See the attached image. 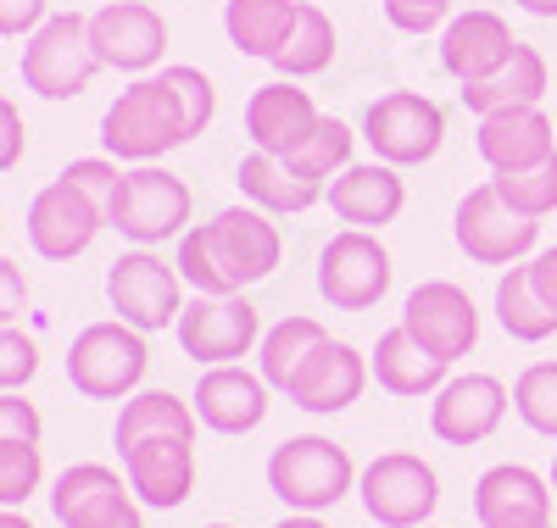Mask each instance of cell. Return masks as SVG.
Instances as JSON below:
<instances>
[{
  "instance_id": "21",
  "label": "cell",
  "mask_w": 557,
  "mask_h": 528,
  "mask_svg": "<svg viewBox=\"0 0 557 528\" xmlns=\"http://www.w3.org/2000/svg\"><path fill=\"white\" fill-rule=\"evenodd\" d=\"M123 478L139 506H157V512H173L190 501L196 490V440H139L123 451Z\"/></svg>"
},
{
  "instance_id": "35",
  "label": "cell",
  "mask_w": 557,
  "mask_h": 528,
  "mask_svg": "<svg viewBox=\"0 0 557 528\" xmlns=\"http://www.w3.org/2000/svg\"><path fill=\"white\" fill-rule=\"evenodd\" d=\"M351 139H357V134H351L341 117H318V128L290 151V162H296L301 173H312L318 184H330V178H341V173L351 167Z\"/></svg>"
},
{
  "instance_id": "5",
  "label": "cell",
  "mask_w": 557,
  "mask_h": 528,
  "mask_svg": "<svg viewBox=\"0 0 557 528\" xmlns=\"http://www.w3.org/2000/svg\"><path fill=\"white\" fill-rule=\"evenodd\" d=\"M151 367V345L146 334L128 323H89L78 340L67 345V378L73 390L89 401H128L139 390V378Z\"/></svg>"
},
{
  "instance_id": "18",
  "label": "cell",
  "mask_w": 557,
  "mask_h": 528,
  "mask_svg": "<svg viewBox=\"0 0 557 528\" xmlns=\"http://www.w3.org/2000/svg\"><path fill=\"white\" fill-rule=\"evenodd\" d=\"M323 201H330V212H335L346 228L380 234V228H391V223L407 212V178H401V167H391V162H351L341 178H330Z\"/></svg>"
},
{
  "instance_id": "49",
  "label": "cell",
  "mask_w": 557,
  "mask_h": 528,
  "mask_svg": "<svg viewBox=\"0 0 557 528\" xmlns=\"http://www.w3.org/2000/svg\"><path fill=\"white\" fill-rule=\"evenodd\" d=\"M0 528H34L23 512H12V506H0Z\"/></svg>"
},
{
  "instance_id": "13",
  "label": "cell",
  "mask_w": 557,
  "mask_h": 528,
  "mask_svg": "<svg viewBox=\"0 0 557 528\" xmlns=\"http://www.w3.org/2000/svg\"><path fill=\"white\" fill-rule=\"evenodd\" d=\"M401 328L441 362H457L480 345V306L474 296L451 278H424L401 306Z\"/></svg>"
},
{
  "instance_id": "26",
  "label": "cell",
  "mask_w": 557,
  "mask_h": 528,
  "mask_svg": "<svg viewBox=\"0 0 557 528\" xmlns=\"http://www.w3.org/2000/svg\"><path fill=\"white\" fill-rule=\"evenodd\" d=\"M235 184H240V196L251 206H262L268 217H301V212H312L323 201V189H330V184H318L312 173H301L290 156H268V151L240 156Z\"/></svg>"
},
{
  "instance_id": "43",
  "label": "cell",
  "mask_w": 557,
  "mask_h": 528,
  "mask_svg": "<svg viewBox=\"0 0 557 528\" xmlns=\"http://www.w3.org/2000/svg\"><path fill=\"white\" fill-rule=\"evenodd\" d=\"M45 17H51V0H0V39H28Z\"/></svg>"
},
{
  "instance_id": "16",
  "label": "cell",
  "mask_w": 557,
  "mask_h": 528,
  "mask_svg": "<svg viewBox=\"0 0 557 528\" xmlns=\"http://www.w3.org/2000/svg\"><path fill=\"white\" fill-rule=\"evenodd\" d=\"M107 228V212L96 201H84L67 178H51L28 201V246L45 262H73L96 246V234Z\"/></svg>"
},
{
  "instance_id": "25",
  "label": "cell",
  "mask_w": 557,
  "mask_h": 528,
  "mask_svg": "<svg viewBox=\"0 0 557 528\" xmlns=\"http://www.w3.org/2000/svg\"><path fill=\"white\" fill-rule=\"evenodd\" d=\"M368 373H374V384H380L385 395H396V401H435V390L451 378V362H441L435 351H424L396 323V328L380 334L374 356H368Z\"/></svg>"
},
{
  "instance_id": "44",
  "label": "cell",
  "mask_w": 557,
  "mask_h": 528,
  "mask_svg": "<svg viewBox=\"0 0 557 528\" xmlns=\"http://www.w3.org/2000/svg\"><path fill=\"white\" fill-rule=\"evenodd\" d=\"M23 306H28V278L17 262L0 256V328H12L23 317Z\"/></svg>"
},
{
  "instance_id": "32",
  "label": "cell",
  "mask_w": 557,
  "mask_h": 528,
  "mask_svg": "<svg viewBox=\"0 0 557 528\" xmlns=\"http://www.w3.org/2000/svg\"><path fill=\"white\" fill-rule=\"evenodd\" d=\"M330 62H335V17L323 7H312V0H301V7H296V28H290L285 45H278L273 67H278V78L301 84V78L330 73Z\"/></svg>"
},
{
  "instance_id": "20",
  "label": "cell",
  "mask_w": 557,
  "mask_h": 528,
  "mask_svg": "<svg viewBox=\"0 0 557 528\" xmlns=\"http://www.w3.org/2000/svg\"><path fill=\"white\" fill-rule=\"evenodd\" d=\"M190 406H196L201 428H212V435H251V428L268 423L273 390H268L262 373L228 362V367H207V373H201Z\"/></svg>"
},
{
  "instance_id": "19",
  "label": "cell",
  "mask_w": 557,
  "mask_h": 528,
  "mask_svg": "<svg viewBox=\"0 0 557 528\" xmlns=\"http://www.w3.org/2000/svg\"><path fill=\"white\" fill-rule=\"evenodd\" d=\"M368 356L357 351V345H346V340H323L312 356H307V367L290 378V406H301L307 417H335V412H346L362 390H368Z\"/></svg>"
},
{
  "instance_id": "10",
  "label": "cell",
  "mask_w": 557,
  "mask_h": 528,
  "mask_svg": "<svg viewBox=\"0 0 557 528\" xmlns=\"http://www.w3.org/2000/svg\"><path fill=\"white\" fill-rule=\"evenodd\" d=\"M107 301H112V317H117V323L139 328V334L151 340V334H162V328L178 323V312H184V278H178V267L162 262L157 251L134 246V251H123V256L112 262V273H107Z\"/></svg>"
},
{
  "instance_id": "41",
  "label": "cell",
  "mask_w": 557,
  "mask_h": 528,
  "mask_svg": "<svg viewBox=\"0 0 557 528\" xmlns=\"http://www.w3.org/2000/svg\"><path fill=\"white\" fill-rule=\"evenodd\" d=\"M62 528H146V517H139V501H134V490H112V495H101L96 506H84L73 523H62Z\"/></svg>"
},
{
  "instance_id": "31",
  "label": "cell",
  "mask_w": 557,
  "mask_h": 528,
  "mask_svg": "<svg viewBox=\"0 0 557 528\" xmlns=\"http://www.w3.org/2000/svg\"><path fill=\"white\" fill-rule=\"evenodd\" d=\"M496 323H502L507 340H519V345H541V340L557 334V312L541 301L535 278H530V262L507 267L496 278Z\"/></svg>"
},
{
  "instance_id": "42",
  "label": "cell",
  "mask_w": 557,
  "mask_h": 528,
  "mask_svg": "<svg viewBox=\"0 0 557 528\" xmlns=\"http://www.w3.org/2000/svg\"><path fill=\"white\" fill-rule=\"evenodd\" d=\"M39 412H34V401H23L17 390H0V445L7 440H34L39 445Z\"/></svg>"
},
{
  "instance_id": "52",
  "label": "cell",
  "mask_w": 557,
  "mask_h": 528,
  "mask_svg": "<svg viewBox=\"0 0 557 528\" xmlns=\"http://www.w3.org/2000/svg\"><path fill=\"white\" fill-rule=\"evenodd\" d=\"M424 528H435V523H424Z\"/></svg>"
},
{
  "instance_id": "17",
  "label": "cell",
  "mask_w": 557,
  "mask_h": 528,
  "mask_svg": "<svg viewBox=\"0 0 557 528\" xmlns=\"http://www.w3.org/2000/svg\"><path fill=\"white\" fill-rule=\"evenodd\" d=\"M552 478H541L524 462H496L474 485V517L480 528H552Z\"/></svg>"
},
{
  "instance_id": "47",
  "label": "cell",
  "mask_w": 557,
  "mask_h": 528,
  "mask_svg": "<svg viewBox=\"0 0 557 528\" xmlns=\"http://www.w3.org/2000/svg\"><path fill=\"white\" fill-rule=\"evenodd\" d=\"M273 528H330V523H323L318 512H290L285 523H273Z\"/></svg>"
},
{
  "instance_id": "37",
  "label": "cell",
  "mask_w": 557,
  "mask_h": 528,
  "mask_svg": "<svg viewBox=\"0 0 557 528\" xmlns=\"http://www.w3.org/2000/svg\"><path fill=\"white\" fill-rule=\"evenodd\" d=\"M45 478V462H39V445L34 440H7L0 445V506H23Z\"/></svg>"
},
{
  "instance_id": "28",
  "label": "cell",
  "mask_w": 557,
  "mask_h": 528,
  "mask_svg": "<svg viewBox=\"0 0 557 528\" xmlns=\"http://www.w3.org/2000/svg\"><path fill=\"white\" fill-rule=\"evenodd\" d=\"M196 428H201V417H196L190 401H178V395H168V390H134V395L117 406L112 451L123 456L128 445H139V440H162V435H173V440H196Z\"/></svg>"
},
{
  "instance_id": "12",
  "label": "cell",
  "mask_w": 557,
  "mask_h": 528,
  "mask_svg": "<svg viewBox=\"0 0 557 528\" xmlns=\"http://www.w3.org/2000/svg\"><path fill=\"white\" fill-rule=\"evenodd\" d=\"M178 351L201 367H228L262 345V312L246 296H196L184 301L178 323Z\"/></svg>"
},
{
  "instance_id": "38",
  "label": "cell",
  "mask_w": 557,
  "mask_h": 528,
  "mask_svg": "<svg viewBox=\"0 0 557 528\" xmlns=\"http://www.w3.org/2000/svg\"><path fill=\"white\" fill-rule=\"evenodd\" d=\"M62 178L78 189L84 201H96L101 212H112V196H117V178H123V173H117L112 156H78V162L62 167Z\"/></svg>"
},
{
  "instance_id": "30",
  "label": "cell",
  "mask_w": 557,
  "mask_h": 528,
  "mask_svg": "<svg viewBox=\"0 0 557 528\" xmlns=\"http://www.w3.org/2000/svg\"><path fill=\"white\" fill-rule=\"evenodd\" d=\"M330 340V328H323L318 317H278L273 328H262V345H257V373L268 378V390L285 395L290 378L307 367V356Z\"/></svg>"
},
{
  "instance_id": "27",
  "label": "cell",
  "mask_w": 557,
  "mask_h": 528,
  "mask_svg": "<svg viewBox=\"0 0 557 528\" xmlns=\"http://www.w3.org/2000/svg\"><path fill=\"white\" fill-rule=\"evenodd\" d=\"M552 89V73H546V56L535 51V45L519 39V51L507 56L491 78L480 84H462V106H469L474 117H491V112H519V106H541Z\"/></svg>"
},
{
  "instance_id": "40",
  "label": "cell",
  "mask_w": 557,
  "mask_h": 528,
  "mask_svg": "<svg viewBox=\"0 0 557 528\" xmlns=\"http://www.w3.org/2000/svg\"><path fill=\"white\" fill-rule=\"evenodd\" d=\"M385 23L396 34H435L451 23V0H385Z\"/></svg>"
},
{
  "instance_id": "14",
  "label": "cell",
  "mask_w": 557,
  "mask_h": 528,
  "mask_svg": "<svg viewBox=\"0 0 557 528\" xmlns=\"http://www.w3.org/2000/svg\"><path fill=\"white\" fill-rule=\"evenodd\" d=\"M507 406H513V390L496 373H451L430 401V435L441 445H480L502 428Z\"/></svg>"
},
{
  "instance_id": "22",
  "label": "cell",
  "mask_w": 557,
  "mask_h": 528,
  "mask_svg": "<svg viewBox=\"0 0 557 528\" xmlns=\"http://www.w3.org/2000/svg\"><path fill=\"white\" fill-rule=\"evenodd\" d=\"M513 51H519V39H513V28H507V17L502 12H485V7L451 12V23L441 28V67L457 84L491 78Z\"/></svg>"
},
{
  "instance_id": "29",
  "label": "cell",
  "mask_w": 557,
  "mask_h": 528,
  "mask_svg": "<svg viewBox=\"0 0 557 528\" xmlns=\"http://www.w3.org/2000/svg\"><path fill=\"white\" fill-rule=\"evenodd\" d=\"M296 7L301 0H228L223 7V34L240 56H257V62H273L278 45L290 39L296 28Z\"/></svg>"
},
{
  "instance_id": "15",
  "label": "cell",
  "mask_w": 557,
  "mask_h": 528,
  "mask_svg": "<svg viewBox=\"0 0 557 528\" xmlns=\"http://www.w3.org/2000/svg\"><path fill=\"white\" fill-rule=\"evenodd\" d=\"M89 45L101 67L146 78L168 56V23L151 0H107L101 12H89Z\"/></svg>"
},
{
  "instance_id": "2",
  "label": "cell",
  "mask_w": 557,
  "mask_h": 528,
  "mask_svg": "<svg viewBox=\"0 0 557 528\" xmlns=\"http://www.w3.org/2000/svg\"><path fill=\"white\" fill-rule=\"evenodd\" d=\"M285 262V239L278 223L262 206H223L212 223H196L178 234V278L196 296H246L251 284L273 278Z\"/></svg>"
},
{
  "instance_id": "50",
  "label": "cell",
  "mask_w": 557,
  "mask_h": 528,
  "mask_svg": "<svg viewBox=\"0 0 557 528\" xmlns=\"http://www.w3.org/2000/svg\"><path fill=\"white\" fill-rule=\"evenodd\" d=\"M546 478H552V501H557V456H552V473Z\"/></svg>"
},
{
  "instance_id": "51",
  "label": "cell",
  "mask_w": 557,
  "mask_h": 528,
  "mask_svg": "<svg viewBox=\"0 0 557 528\" xmlns=\"http://www.w3.org/2000/svg\"><path fill=\"white\" fill-rule=\"evenodd\" d=\"M207 528H235V523H207Z\"/></svg>"
},
{
  "instance_id": "33",
  "label": "cell",
  "mask_w": 557,
  "mask_h": 528,
  "mask_svg": "<svg viewBox=\"0 0 557 528\" xmlns=\"http://www.w3.org/2000/svg\"><path fill=\"white\" fill-rule=\"evenodd\" d=\"M112 490H128V478H117L107 462H73L51 485V512H57V523H73L84 506H96Z\"/></svg>"
},
{
  "instance_id": "7",
  "label": "cell",
  "mask_w": 557,
  "mask_h": 528,
  "mask_svg": "<svg viewBox=\"0 0 557 528\" xmlns=\"http://www.w3.org/2000/svg\"><path fill=\"white\" fill-rule=\"evenodd\" d=\"M451 234H457V251L480 267H519L541 251V223L507 206L496 184H480L457 201Z\"/></svg>"
},
{
  "instance_id": "45",
  "label": "cell",
  "mask_w": 557,
  "mask_h": 528,
  "mask_svg": "<svg viewBox=\"0 0 557 528\" xmlns=\"http://www.w3.org/2000/svg\"><path fill=\"white\" fill-rule=\"evenodd\" d=\"M23 146H28V128H23L17 106L0 95V173H12V167L23 162Z\"/></svg>"
},
{
  "instance_id": "1",
  "label": "cell",
  "mask_w": 557,
  "mask_h": 528,
  "mask_svg": "<svg viewBox=\"0 0 557 528\" xmlns=\"http://www.w3.org/2000/svg\"><path fill=\"white\" fill-rule=\"evenodd\" d=\"M218 117V89L201 67H162L151 78H134L128 89H117V101L101 117V146L112 162L146 167L162 162L168 151L201 139Z\"/></svg>"
},
{
  "instance_id": "8",
  "label": "cell",
  "mask_w": 557,
  "mask_h": 528,
  "mask_svg": "<svg viewBox=\"0 0 557 528\" xmlns=\"http://www.w3.org/2000/svg\"><path fill=\"white\" fill-rule=\"evenodd\" d=\"M362 139L374 151V162L424 167L446 146V112H441V101H430L418 89H391L362 112Z\"/></svg>"
},
{
  "instance_id": "46",
  "label": "cell",
  "mask_w": 557,
  "mask_h": 528,
  "mask_svg": "<svg viewBox=\"0 0 557 528\" xmlns=\"http://www.w3.org/2000/svg\"><path fill=\"white\" fill-rule=\"evenodd\" d=\"M530 278H535V290H541V301L557 312V246H541L535 256H530Z\"/></svg>"
},
{
  "instance_id": "34",
  "label": "cell",
  "mask_w": 557,
  "mask_h": 528,
  "mask_svg": "<svg viewBox=\"0 0 557 528\" xmlns=\"http://www.w3.org/2000/svg\"><path fill=\"white\" fill-rule=\"evenodd\" d=\"M513 412L530 435L557 440V362H530L513 378Z\"/></svg>"
},
{
  "instance_id": "4",
  "label": "cell",
  "mask_w": 557,
  "mask_h": 528,
  "mask_svg": "<svg viewBox=\"0 0 557 528\" xmlns=\"http://www.w3.org/2000/svg\"><path fill=\"white\" fill-rule=\"evenodd\" d=\"M190 212H196L190 184H184L178 173H168L162 162H146V167H128L117 178L107 223L128 239V246L157 251L162 239H178L184 228H190Z\"/></svg>"
},
{
  "instance_id": "48",
  "label": "cell",
  "mask_w": 557,
  "mask_h": 528,
  "mask_svg": "<svg viewBox=\"0 0 557 528\" xmlns=\"http://www.w3.org/2000/svg\"><path fill=\"white\" fill-rule=\"evenodd\" d=\"M519 12H530V17H557V0H513Z\"/></svg>"
},
{
  "instance_id": "23",
  "label": "cell",
  "mask_w": 557,
  "mask_h": 528,
  "mask_svg": "<svg viewBox=\"0 0 557 528\" xmlns=\"http://www.w3.org/2000/svg\"><path fill=\"white\" fill-rule=\"evenodd\" d=\"M474 151L491 173H524L541 167L546 156H557V123L541 106H519V112H491L474 128Z\"/></svg>"
},
{
  "instance_id": "6",
  "label": "cell",
  "mask_w": 557,
  "mask_h": 528,
  "mask_svg": "<svg viewBox=\"0 0 557 528\" xmlns=\"http://www.w3.org/2000/svg\"><path fill=\"white\" fill-rule=\"evenodd\" d=\"M96 73H101V56L89 45V17H78V12L45 17L23 45V84L39 101H73V95L89 89Z\"/></svg>"
},
{
  "instance_id": "36",
  "label": "cell",
  "mask_w": 557,
  "mask_h": 528,
  "mask_svg": "<svg viewBox=\"0 0 557 528\" xmlns=\"http://www.w3.org/2000/svg\"><path fill=\"white\" fill-rule=\"evenodd\" d=\"M491 184L502 189L507 206L524 212V217H535V223L557 212V156H546L541 167H524V173H496Z\"/></svg>"
},
{
  "instance_id": "3",
  "label": "cell",
  "mask_w": 557,
  "mask_h": 528,
  "mask_svg": "<svg viewBox=\"0 0 557 528\" xmlns=\"http://www.w3.org/2000/svg\"><path fill=\"white\" fill-rule=\"evenodd\" d=\"M268 490L285 501L290 512H330L357 490V462L346 445L323 435H290L285 445H273L268 456Z\"/></svg>"
},
{
  "instance_id": "9",
  "label": "cell",
  "mask_w": 557,
  "mask_h": 528,
  "mask_svg": "<svg viewBox=\"0 0 557 528\" xmlns=\"http://www.w3.org/2000/svg\"><path fill=\"white\" fill-rule=\"evenodd\" d=\"M357 495L380 528H424L441 506V473L412 451H385L357 473Z\"/></svg>"
},
{
  "instance_id": "11",
  "label": "cell",
  "mask_w": 557,
  "mask_h": 528,
  "mask_svg": "<svg viewBox=\"0 0 557 528\" xmlns=\"http://www.w3.org/2000/svg\"><path fill=\"white\" fill-rule=\"evenodd\" d=\"M391 251L380 246V234L368 228H341L335 239H323L318 251V296L335 312H368L380 306L391 290Z\"/></svg>"
},
{
  "instance_id": "39",
  "label": "cell",
  "mask_w": 557,
  "mask_h": 528,
  "mask_svg": "<svg viewBox=\"0 0 557 528\" xmlns=\"http://www.w3.org/2000/svg\"><path fill=\"white\" fill-rule=\"evenodd\" d=\"M39 373V345L12 323L0 328V390H23V384Z\"/></svg>"
},
{
  "instance_id": "24",
  "label": "cell",
  "mask_w": 557,
  "mask_h": 528,
  "mask_svg": "<svg viewBox=\"0 0 557 528\" xmlns=\"http://www.w3.org/2000/svg\"><path fill=\"white\" fill-rule=\"evenodd\" d=\"M318 106L312 95L296 84V78H273V84H257L251 101H246V134H251V151H268V156H290L301 139L318 128Z\"/></svg>"
}]
</instances>
